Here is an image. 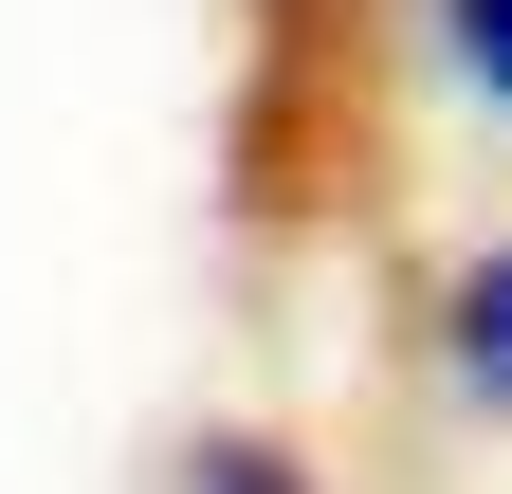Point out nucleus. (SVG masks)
<instances>
[{
  "label": "nucleus",
  "mask_w": 512,
  "mask_h": 494,
  "mask_svg": "<svg viewBox=\"0 0 512 494\" xmlns=\"http://www.w3.org/2000/svg\"><path fill=\"white\" fill-rule=\"evenodd\" d=\"M439 348H458V385H476V403H512V257H476L458 293H439Z\"/></svg>",
  "instance_id": "1"
},
{
  "label": "nucleus",
  "mask_w": 512,
  "mask_h": 494,
  "mask_svg": "<svg viewBox=\"0 0 512 494\" xmlns=\"http://www.w3.org/2000/svg\"><path fill=\"white\" fill-rule=\"evenodd\" d=\"M439 37H458V74L512 110V0H439Z\"/></svg>",
  "instance_id": "2"
}]
</instances>
